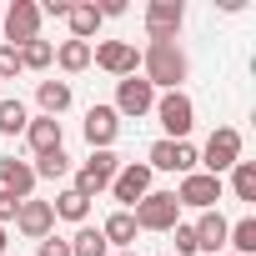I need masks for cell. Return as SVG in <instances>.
Returning <instances> with one entry per match:
<instances>
[{
    "label": "cell",
    "mask_w": 256,
    "mask_h": 256,
    "mask_svg": "<svg viewBox=\"0 0 256 256\" xmlns=\"http://www.w3.org/2000/svg\"><path fill=\"white\" fill-rule=\"evenodd\" d=\"M36 256H70V241H60V236H46Z\"/></svg>",
    "instance_id": "cell-31"
},
{
    "label": "cell",
    "mask_w": 256,
    "mask_h": 256,
    "mask_svg": "<svg viewBox=\"0 0 256 256\" xmlns=\"http://www.w3.org/2000/svg\"><path fill=\"white\" fill-rule=\"evenodd\" d=\"M16 76H20V50L0 46V80H16Z\"/></svg>",
    "instance_id": "cell-29"
},
{
    "label": "cell",
    "mask_w": 256,
    "mask_h": 256,
    "mask_svg": "<svg viewBox=\"0 0 256 256\" xmlns=\"http://www.w3.org/2000/svg\"><path fill=\"white\" fill-rule=\"evenodd\" d=\"M131 216H136V231H171V226H181V201H176V191H146L131 206Z\"/></svg>",
    "instance_id": "cell-2"
},
{
    "label": "cell",
    "mask_w": 256,
    "mask_h": 256,
    "mask_svg": "<svg viewBox=\"0 0 256 256\" xmlns=\"http://www.w3.org/2000/svg\"><path fill=\"white\" fill-rule=\"evenodd\" d=\"M166 256H171V251H166Z\"/></svg>",
    "instance_id": "cell-38"
},
{
    "label": "cell",
    "mask_w": 256,
    "mask_h": 256,
    "mask_svg": "<svg viewBox=\"0 0 256 256\" xmlns=\"http://www.w3.org/2000/svg\"><path fill=\"white\" fill-rule=\"evenodd\" d=\"M181 20H186L181 0H151V6H146V36H151V46L156 40H176Z\"/></svg>",
    "instance_id": "cell-10"
},
{
    "label": "cell",
    "mask_w": 256,
    "mask_h": 256,
    "mask_svg": "<svg viewBox=\"0 0 256 256\" xmlns=\"http://www.w3.org/2000/svg\"><path fill=\"white\" fill-rule=\"evenodd\" d=\"M66 20H70V36H76V40H86V46H90V36L100 30V10L90 6V0L70 6V16H66Z\"/></svg>",
    "instance_id": "cell-19"
},
{
    "label": "cell",
    "mask_w": 256,
    "mask_h": 256,
    "mask_svg": "<svg viewBox=\"0 0 256 256\" xmlns=\"http://www.w3.org/2000/svg\"><path fill=\"white\" fill-rule=\"evenodd\" d=\"M141 66H146L151 90H156V86H161V90H181V80L191 76V60H186V50H181L176 40H156V46H146Z\"/></svg>",
    "instance_id": "cell-1"
},
{
    "label": "cell",
    "mask_w": 256,
    "mask_h": 256,
    "mask_svg": "<svg viewBox=\"0 0 256 256\" xmlns=\"http://www.w3.org/2000/svg\"><path fill=\"white\" fill-rule=\"evenodd\" d=\"M26 136H30V151H36V156H50V151H60V141H66V131H60L56 116H36V120L26 126Z\"/></svg>",
    "instance_id": "cell-16"
},
{
    "label": "cell",
    "mask_w": 256,
    "mask_h": 256,
    "mask_svg": "<svg viewBox=\"0 0 256 256\" xmlns=\"http://www.w3.org/2000/svg\"><path fill=\"white\" fill-rule=\"evenodd\" d=\"M90 60H96L100 70H110V76L126 80V76H136V60H141V56H136L131 40H100V46L90 50Z\"/></svg>",
    "instance_id": "cell-12"
},
{
    "label": "cell",
    "mask_w": 256,
    "mask_h": 256,
    "mask_svg": "<svg viewBox=\"0 0 256 256\" xmlns=\"http://www.w3.org/2000/svg\"><path fill=\"white\" fill-rule=\"evenodd\" d=\"M40 16H70V0H46Z\"/></svg>",
    "instance_id": "cell-33"
},
{
    "label": "cell",
    "mask_w": 256,
    "mask_h": 256,
    "mask_svg": "<svg viewBox=\"0 0 256 256\" xmlns=\"http://www.w3.org/2000/svg\"><path fill=\"white\" fill-rule=\"evenodd\" d=\"M221 256H231V251H221Z\"/></svg>",
    "instance_id": "cell-37"
},
{
    "label": "cell",
    "mask_w": 256,
    "mask_h": 256,
    "mask_svg": "<svg viewBox=\"0 0 256 256\" xmlns=\"http://www.w3.org/2000/svg\"><path fill=\"white\" fill-rule=\"evenodd\" d=\"M226 246H231V256H256V216H241L226 231Z\"/></svg>",
    "instance_id": "cell-21"
},
{
    "label": "cell",
    "mask_w": 256,
    "mask_h": 256,
    "mask_svg": "<svg viewBox=\"0 0 256 256\" xmlns=\"http://www.w3.org/2000/svg\"><path fill=\"white\" fill-rule=\"evenodd\" d=\"M116 171H120V156H116V151H90V161L76 171V186H70V191H80L86 201H96L100 191H110Z\"/></svg>",
    "instance_id": "cell-3"
},
{
    "label": "cell",
    "mask_w": 256,
    "mask_h": 256,
    "mask_svg": "<svg viewBox=\"0 0 256 256\" xmlns=\"http://www.w3.org/2000/svg\"><path fill=\"white\" fill-rule=\"evenodd\" d=\"M36 181H60V176H70V156L66 151H50V156H36Z\"/></svg>",
    "instance_id": "cell-27"
},
{
    "label": "cell",
    "mask_w": 256,
    "mask_h": 256,
    "mask_svg": "<svg viewBox=\"0 0 256 256\" xmlns=\"http://www.w3.org/2000/svg\"><path fill=\"white\" fill-rule=\"evenodd\" d=\"M16 226H20V236H26V241H46V236H50V226H56L50 201L26 196V201H20V211H16Z\"/></svg>",
    "instance_id": "cell-13"
},
{
    "label": "cell",
    "mask_w": 256,
    "mask_h": 256,
    "mask_svg": "<svg viewBox=\"0 0 256 256\" xmlns=\"http://www.w3.org/2000/svg\"><path fill=\"white\" fill-rule=\"evenodd\" d=\"M0 191H10V196H30L36 191V171L26 166V161H16V156H0Z\"/></svg>",
    "instance_id": "cell-17"
},
{
    "label": "cell",
    "mask_w": 256,
    "mask_h": 256,
    "mask_svg": "<svg viewBox=\"0 0 256 256\" xmlns=\"http://www.w3.org/2000/svg\"><path fill=\"white\" fill-rule=\"evenodd\" d=\"M0 256H6V226H0Z\"/></svg>",
    "instance_id": "cell-35"
},
{
    "label": "cell",
    "mask_w": 256,
    "mask_h": 256,
    "mask_svg": "<svg viewBox=\"0 0 256 256\" xmlns=\"http://www.w3.org/2000/svg\"><path fill=\"white\" fill-rule=\"evenodd\" d=\"M56 66H60V70H70V76H76V70H86V66H90V46H86V40H66V46L56 50Z\"/></svg>",
    "instance_id": "cell-26"
},
{
    "label": "cell",
    "mask_w": 256,
    "mask_h": 256,
    "mask_svg": "<svg viewBox=\"0 0 256 256\" xmlns=\"http://www.w3.org/2000/svg\"><path fill=\"white\" fill-rule=\"evenodd\" d=\"M16 211H20V196L0 191V226H6V221H16Z\"/></svg>",
    "instance_id": "cell-32"
},
{
    "label": "cell",
    "mask_w": 256,
    "mask_h": 256,
    "mask_svg": "<svg viewBox=\"0 0 256 256\" xmlns=\"http://www.w3.org/2000/svg\"><path fill=\"white\" fill-rule=\"evenodd\" d=\"M191 231H196V251L221 256V251H226V231H231V221H226L221 211H201V221H196Z\"/></svg>",
    "instance_id": "cell-15"
},
{
    "label": "cell",
    "mask_w": 256,
    "mask_h": 256,
    "mask_svg": "<svg viewBox=\"0 0 256 256\" xmlns=\"http://www.w3.org/2000/svg\"><path fill=\"white\" fill-rule=\"evenodd\" d=\"M176 201H181V206H196V211H216V201H221V176H206V171L181 176Z\"/></svg>",
    "instance_id": "cell-11"
},
{
    "label": "cell",
    "mask_w": 256,
    "mask_h": 256,
    "mask_svg": "<svg viewBox=\"0 0 256 256\" xmlns=\"http://www.w3.org/2000/svg\"><path fill=\"white\" fill-rule=\"evenodd\" d=\"M100 236H106V246L131 251V241H136V216H131V211H110L106 226H100Z\"/></svg>",
    "instance_id": "cell-18"
},
{
    "label": "cell",
    "mask_w": 256,
    "mask_h": 256,
    "mask_svg": "<svg viewBox=\"0 0 256 256\" xmlns=\"http://www.w3.org/2000/svg\"><path fill=\"white\" fill-rule=\"evenodd\" d=\"M0 26H6V46H26V40H40V6L36 0H16V6L0 16Z\"/></svg>",
    "instance_id": "cell-5"
},
{
    "label": "cell",
    "mask_w": 256,
    "mask_h": 256,
    "mask_svg": "<svg viewBox=\"0 0 256 256\" xmlns=\"http://www.w3.org/2000/svg\"><path fill=\"white\" fill-rule=\"evenodd\" d=\"M231 191H236V201H256V166L251 161L231 166Z\"/></svg>",
    "instance_id": "cell-28"
},
{
    "label": "cell",
    "mask_w": 256,
    "mask_h": 256,
    "mask_svg": "<svg viewBox=\"0 0 256 256\" xmlns=\"http://www.w3.org/2000/svg\"><path fill=\"white\" fill-rule=\"evenodd\" d=\"M156 116H161V126H166V141H186L191 126H196V106H191L186 90H166V96H156Z\"/></svg>",
    "instance_id": "cell-4"
},
{
    "label": "cell",
    "mask_w": 256,
    "mask_h": 256,
    "mask_svg": "<svg viewBox=\"0 0 256 256\" xmlns=\"http://www.w3.org/2000/svg\"><path fill=\"white\" fill-rule=\"evenodd\" d=\"M196 161H201V151H196L191 141H156V146H151V156H146V166H151V171H181V176H191V171H196Z\"/></svg>",
    "instance_id": "cell-7"
},
{
    "label": "cell",
    "mask_w": 256,
    "mask_h": 256,
    "mask_svg": "<svg viewBox=\"0 0 256 256\" xmlns=\"http://www.w3.org/2000/svg\"><path fill=\"white\" fill-rule=\"evenodd\" d=\"M116 256H136V251H116Z\"/></svg>",
    "instance_id": "cell-36"
},
{
    "label": "cell",
    "mask_w": 256,
    "mask_h": 256,
    "mask_svg": "<svg viewBox=\"0 0 256 256\" xmlns=\"http://www.w3.org/2000/svg\"><path fill=\"white\" fill-rule=\"evenodd\" d=\"M70 256H110V246H106L100 226H80V231L70 236Z\"/></svg>",
    "instance_id": "cell-23"
},
{
    "label": "cell",
    "mask_w": 256,
    "mask_h": 256,
    "mask_svg": "<svg viewBox=\"0 0 256 256\" xmlns=\"http://www.w3.org/2000/svg\"><path fill=\"white\" fill-rule=\"evenodd\" d=\"M56 60V46L50 40H26L20 46V70H46Z\"/></svg>",
    "instance_id": "cell-25"
},
{
    "label": "cell",
    "mask_w": 256,
    "mask_h": 256,
    "mask_svg": "<svg viewBox=\"0 0 256 256\" xmlns=\"http://www.w3.org/2000/svg\"><path fill=\"white\" fill-rule=\"evenodd\" d=\"M110 191H116V201H120V211H131L146 191H151V166L146 161H126L120 171H116V181H110Z\"/></svg>",
    "instance_id": "cell-8"
},
{
    "label": "cell",
    "mask_w": 256,
    "mask_h": 256,
    "mask_svg": "<svg viewBox=\"0 0 256 256\" xmlns=\"http://www.w3.org/2000/svg\"><path fill=\"white\" fill-rule=\"evenodd\" d=\"M30 126V110L20 100H0V136H20Z\"/></svg>",
    "instance_id": "cell-24"
},
{
    "label": "cell",
    "mask_w": 256,
    "mask_h": 256,
    "mask_svg": "<svg viewBox=\"0 0 256 256\" xmlns=\"http://www.w3.org/2000/svg\"><path fill=\"white\" fill-rule=\"evenodd\" d=\"M96 10H100V20L106 16H126V0H106V6H96Z\"/></svg>",
    "instance_id": "cell-34"
},
{
    "label": "cell",
    "mask_w": 256,
    "mask_h": 256,
    "mask_svg": "<svg viewBox=\"0 0 256 256\" xmlns=\"http://www.w3.org/2000/svg\"><path fill=\"white\" fill-rule=\"evenodd\" d=\"M36 100H40L46 116H60V110H70V86L66 80H40L36 86Z\"/></svg>",
    "instance_id": "cell-20"
},
{
    "label": "cell",
    "mask_w": 256,
    "mask_h": 256,
    "mask_svg": "<svg viewBox=\"0 0 256 256\" xmlns=\"http://www.w3.org/2000/svg\"><path fill=\"white\" fill-rule=\"evenodd\" d=\"M116 136H120V116L110 106H90L86 110V141H90V151H110Z\"/></svg>",
    "instance_id": "cell-14"
},
{
    "label": "cell",
    "mask_w": 256,
    "mask_h": 256,
    "mask_svg": "<svg viewBox=\"0 0 256 256\" xmlns=\"http://www.w3.org/2000/svg\"><path fill=\"white\" fill-rule=\"evenodd\" d=\"M171 236H176V256H196V231L191 226H171Z\"/></svg>",
    "instance_id": "cell-30"
},
{
    "label": "cell",
    "mask_w": 256,
    "mask_h": 256,
    "mask_svg": "<svg viewBox=\"0 0 256 256\" xmlns=\"http://www.w3.org/2000/svg\"><path fill=\"white\" fill-rule=\"evenodd\" d=\"M116 116H146V110H156V90H151V80L146 76H126L120 86H116V106H110Z\"/></svg>",
    "instance_id": "cell-9"
},
{
    "label": "cell",
    "mask_w": 256,
    "mask_h": 256,
    "mask_svg": "<svg viewBox=\"0 0 256 256\" xmlns=\"http://www.w3.org/2000/svg\"><path fill=\"white\" fill-rule=\"evenodd\" d=\"M50 211H56L60 221H76V226H80V221L90 216V201H86L80 191H60V196L50 201Z\"/></svg>",
    "instance_id": "cell-22"
},
{
    "label": "cell",
    "mask_w": 256,
    "mask_h": 256,
    "mask_svg": "<svg viewBox=\"0 0 256 256\" xmlns=\"http://www.w3.org/2000/svg\"><path fill=\"white\" fill-rule=\"evenodd\" d=\"M201 161H206V176H221V171H231V166L241 161V131H231V126L211 131V141H206Z\"/></svg>",
    "instance_id": "cell-6"
}]
</instances>
